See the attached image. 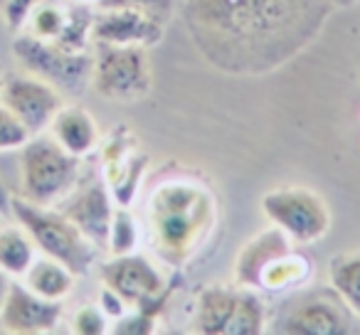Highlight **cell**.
I'll list each match as a JSON object with an SVG mask.
<instances>
[{"label": "cell", "instance_id": "f546056e", "mask_svg": "<svg viewBox=\"0 0 360 335\" xmlns=\"http://www.w3.org/2000/svg\"><path fill=\"white\" fill-rule=\"evenodd\" d=\"M0 215L8 217V220L13 217V195L8 192L6 183H3V178H0Z\"/></svg>", "mask_w": 360, "mask_h": 335}, {"label": "cell", "instance_id": "52a82bcc", "mask_svg": "<svg viewBox=\"0 0 360 335\" xmlns=\"http://www.w3.org/2000/svg\"><path fill=\"white\" fill-rule=\"evenodd\" d=\"M13 55L30 74L40 77L57 89L70 91V94L84 91L86 81H91V72H94V55L70 52L57 42L40 40L30 32L15 37Z\"/></svg>", "mask_w": 360, "mask_h": 335}, {"label": "cell", "instance_id": "8992f818", "mask_svg": "<svg viewBox=\"0 0 360 335\" xmlns=\"http://www.w3.org/2000/svg\"><path fill=\"white\" fill-rule=\"evenodd\" d=\"M264 303L250 286H207L198 298L195 330L202 335H259L264 330Z\"/></svg>", "mask_w": 360, "mask_h": 335}, {"label": "cell", "instance_id": "603a6c76", "mask_svg": "<svg viewBox=\"0 0 360 335\" xmlns=\"http://www.w3.org/2000/svg\"><path fill=\"white\" fill-rule=\"evenodd\" d=\"M139 242V227H136L134 217L129 215L126 207L114 210V220H111V230H109V249L114 256L119 254H131Z\"/></svg>", "mask_w": 360, "mask_h": 335}, {"label": "cell", "instance_id": "6da1fadb", "mask_svg": "<svg viewBox=\"0 0 360 335\" xmlns=\"http://www.w3.org/2000/svg\"><path fill=\"white\" fill-rule=\"evenodd\" d=\"M328 0H188L186 22L200 52L232 74H264L323 27Z\"/></svg>", "mask_w": 360, "mask_h": 335}, {"label": "cell", "instance_id": "d6986e66", "mask_svg": "<svg viewBox=\"0 0 360 335\" xmlns=\"http://www.w3.org/2000/svg\"><path fill=\"white\" fill-rule=\"evenodd\" d=\"M328 281L338 298L360 315V251L333 256L328 264Z\"/></svg>", "mask_w": 360, "mask_h": 335}, {"label": "cell", "instance_id": "4316f807", "mask_svg": "<svg viewBox=\"0 0 360 335\" xmlns=\"http://www.w3.org/2000/svg\"><path fill=\"white\" fill-rule=\"evenodd\" d=\"M40 3L42 0H3V18H6V25L11 27L13 32H18Z\"/></svg>", "mask_w": 360, "mask_h": 335}, {"label": "cell", "instance_id": "9a60e30c", "mask_svg": "<svg viewBox=\"0 0 360 335\" xmlns=\"http://www.w3.org/2000/svg\"><path fill=\"white\" fill-rule=\"evenodd\" d=\"M60 212L67 220L75 222V227L96 247L109 244V230L111 220H114V207H111V195L109 188L101 178L86 183L84 188L75 192V197L67 200L65 207H60Z\"/></svg>", "mask_w": 360, "mask_h": 335}, {"label": "cell", "instance_id": "9c48e42d", "mask_svg": "<svg viewBox=\"0 0 360 335\" xmlns=\"http://www.w3.org/2000/svg\"><path fill=\"white\" fill-rule=\"evenodd\" d=\"M262 212L274 227H279L289 239L311 244L326 237L330 215L319 192L309 188H276L262 197Z\"/></svg>", "mask_w": 360, "mask_h": 335}, {"label": "cell", "instance_id": "ffe728a7", "mask_svg": "<svg viewBox=\"0 0 360 335\" xmlns=\"http://www.w3.org/2000/svg\"><path fill=\"white\" fill-rule=\"evenodd\" d=\"M35 261V244L27 232L18 227H3L0 230V269L8 274L22 276Z\"/></svg>", "mask_w": 360, "mask_h": 335}, {"label": "cell", "instance_id": "7c38bea8", "mask_svg": "<svg viewBox=\"0 0 360 335\" xmlns=\"http://www.w3.org/2000/svg\"><path fill=\"white\" fill-rule=\"evenodd\" d=\"M101 160H104V183L109 192L121 202V207H129L148 165V155L139 148L129 126H116L114 133L106 138Z\"/></svg>", "mask_w": 360, "mask_h": 335}, {"label": "cell", "instance_id": "4fadbf2b", "mask_svg": "<svg viewBox=\"0 0 360 335\" xmlns=\"http://www.w3.org/2000/svg\"><path fill=\"white\" fill-rule=\"evenodd\" d=\"M91 22V40L104 45L153 47L163 40V22L136 8H96Z\"/></svg>", "mask_w": 360, "mask_h": 335}, {"label": "cell", "instance_id": "8fae6325", "mask_svg": "<svg viewBox=\"0 0 360 335\" xmlns=\"http://www.w3.org/2000/svg\"><path fill=\"white\" fill-rule=\"evenodd\" d=\"M0 104H6L18 119L25 124L32 136L52 124L55 114L62 109V94L57 86L40 77H11L0 84Z\"/></svg>", "mask_w": 360, "mask_h": 335}, {"label": "cell", "instance_id": "83f0119b", "mask_svg": "<svg viewBox=\"0 0 360 335\" xmlns=\"http://www.w3.org/2000/svg\"><path fill=\"white\" fill-rule=\"evenodd\" d=\"M175 6V0H101L99 8H136V11L150 13L158 18L160 13H168Z\"/></svg>", "mask_w": 360, "mask_h": 335}, {"label": "cell", "instance_id": "484cf974", "mask_svg": "<svg viewBox=\"0 0 360 335\" xmlns=\"http://www.w3.org/2000/svg\"><path fill=\"white\" fill-rule=\"evenodd\" d=\"M75 333L82 335H101L106 330V313L96 306H84L75 315Z\"/></svg>", "mask_w": 360, "mask_h": 335}, {"label": "cell", "instance_id": "f1b7e54d", "mask_svg": "<svg viewBox=\"0 0 360 335\" xmlns=\"http://www.w3.org/2000/svg\"><path fill=\"white\" fill-rule=\"evenodd\" d=\"M99 308L104 310L106 315H111V318H121L129 306L124 303V298H121L119 294H114L109 286H104V291H101V306H99Z\"/></svg>", "mask_w": 360, "mask_h": 335}, {"label": "cell", "instance_id": "44dd1931", "mask_svg": "<svg viewBox=\"0 0 360 335\" xmlns=\"http://www.w3.org/2000/svg\"><path fill=\"white\" fill-rule=\"evenodd\" d=\"M91 22H94V13L89 11V6L79 3L77 8H67L65 25L55 42L70 52H86V45L91 40Z\"/></svg>", "mask_w": 360, "mask_h": 335}, {"label": "cell", "instance_id": "30bf717a", "mask_svg": "<svg viewBox=\"0 0 360 335\" xmlns=\"http://www.w3.org/2000/svg\"><path fill=\"white\" fill-rule=\"evenodd\" d=\"M104 286L124 298L129 308H139L146 315H158L168 301V289L160 271L146 256L119 254L99 266Z\"/></svg>", "mask_w": 360, "mask_h": 335}, {"label": "cell", "instance_id": "ac0fdd59", "mask_svg": "<svg viewBox=\"0 0 360 335\" xmlns=\"http://www.w3.org/2000/svg\"><path fill=\"white\" fill-rule=\"evenodd\" d=\"M22 279H25L27 289L50 301L67 298L75 289V274L67 266H62L60 261L50 259V256L32 261L30 269L22 274Z\"/></svg>", "mask_w": 360, "mask_h": 335}, {"label": "cell", "instance_id": "cb8c5ba5", "mask_svg": "<svg viewBox=\"0 0 360 335\" xmlns=\"http://www.w3.org/2000/svg\"><path fill=\"white\" fill-rule=\"evenodd\" d=\"M30 138L32 133L25 129V124L6 104H0V150L22 148Z\"/></svg>", "mask_w": 360, "mask_h": 335}, {"label": "cell", "instance_id": "277c9868", "mask_svg": "<svg viewBox=\"0 0 360 335\" xmlns=\"http://www.w3.org/2000/svg\"><path fill=\"white\" fill-rule=\"evenodd\" d=\"M309 274V261L291 251V239L279 227L255 237L237 256V281L250 289L284 291Z\"/></svg>", "mask_w": 360, "mask_h": 335}, {"label": "cell", "instance_id": "e0dca14e", "mask_svg": "<svg viewBox=\"0 0 360 335\" xmlns=\"http://www.w3.org/2000/svg\"><path fill=\"white\" fill-rule=\"evenodd\" d=\"M50 129L57 143L77 158L94 150L101 140L99 126L89 116V111H84L82 106H62L52 119Z\"/></svg>", "mask_w": 360, "mask_h": 335}, {"label": "cell", "instance_id": "5bb4252c", "mask_svg": "<svg viewBox=\"0 0 360 335\" xmlns=\"http://www.w3.org/2000/svg\"><path fill=\"white\" fill-rule=\"evenodd\" d=\"M62 320V301L42 298L25 284H13L8 289L6 303L0 310V325L8 333L35 335L52 333Z\"/></svg>", "mask_w": 360, "mask_h": 335}, {"label": "cell", "instance_id": "7402d4cb", "mask_svg": "<svg viewBox=\"0 0 360 335\" xmlns=\"http://www.w3.org/2000/svg\"><path fill=\"white\" fill-rule=\"evenodd\" d=\"M65 18H67V8H57V6H52V3H45V0H42L40 6L30 13V18H27L30 35L40 37V40L55 42L57 35L62 32Z\"/></svg>", "mask_w": 360, "mask_h": 335}, {"label": "cell", "instance_id": "d4e9b609", "mask_svg": "<svg viewBox=\"0 0 360 335\" xmlns=\"http://www.w3.org/2000/svg\"><path fill=\"white\" fill-rule=\"evenodd\" d=\"M153 325H155L153 315H146L143 310L134 308L131 313L126 310L121 318H116V328L111 330V333H116V335H148L155 330Z\"/></svg>", "mask_w": 360, "mask_h": 335}, {"label": "cell", "instance_id": "3957f363", "mask_svg": "<svg viewBox=\"0 0 360 335\" xmlns=\"http://www.w3.org/2000/svg\"><path fill=\"white\" fill-rule=\"evenodd\" d=\"M13 220L27 232L32 244L45 256L60 261L75 276L89 274L96 259V247L62 212L35 205L25 197H13Z\"/></svg>", "mask_w": 360, "mask_h": 335}, {"label": "cell", "instance_id": "7a4b0ae2", "mask_svg": "<svg viewBox=\"0 0 360 335\" xmlns=\"http://www.w3.org/2000/svg\"><path fill=\"white\" fill-rule=\"evenodd\" d=\"M215 220V197L195 180H165L148 197L150 242L155 254L173 266L198 254Z\"/></svg>", "mask_w": 360, "mask_h": 335}, {"label": "cell", "instance_id": "d6a6232c", "mask_svg": "<svg viewBox=\"0 0 360 335\" xmlns=\"http://www.w3.org/2000/svg\"><path fill=\"white\" fill-rule=\"evenodd\" d=\"M82 6H94V8H99L101 6V0H79Z\"/></svg>", "mask_w": 360, "mask_h": 335}, {"label": "cell", "instance_id": "5b68a950", "mask_svg": "<svg viewBox=\"0 0 360 335\" xmlns=\"http://www.w3.org/2000/svg\"><path fill=\"white\" fill-rule=\"evenodd\" d=\"M22 197L52 207L75 190L79 180V158L55 138L32 136L22 145Z\"/></svg>", "mask_w": 360, "mask_h": 335}, {"label": "cell", "instance_id": "1f68e13d", "mask_svg": "<svg viewBox=\"0 0 360 335\" xmlns=\"http://www.w3.org/2000/svg\"><path fill=\"white\" fill-rule=\"evenodd\" d=\"M328 3H333V6H340V8H350V6H355L358 0H328Z\"/></svg>", "mask_w": 360, "mask_h": 335}, {"label": "cell", "instance_id": "4dcf8cb0", "mask_svg": "<svg viewBox=\"0 0 360 335\" xmlns=\"http://www.w3.org/2000/svg\"><path fill=\"white\" fill-rule=\"evenodd\" d=\"M8 289H11V279H8V271L0 269V310H3V303H6Z\"/></svg>", "mask_w": 360, "mask_h": 335}, {"label": "cell", "instance_id": "ba28073f", "mask_svg": "<svg viewBox=\"0 0 360 335\" xmlns=\"http://www.w3.org/2000/svg\"><path fill=\"white\" fill-rule=\"evenodd\" d=\"M94 81L99 96L111 101H136L150 91V65L146 47L96 42Z\"/></svg>", "mask_w": 360, "mask_h": 335}, {"label": "cell", "instance_id": "2e32d148", "mask_svg": "<svg viewBox=\"0 0 360 335\" xmlns=\"http://www.w3.org/2000/svg\"><path fill=\"white\" fill-rule=\"evenodd\" d=\"M279 330L289 335H345L348 318L330 301H306L286 313Z\"/></svg>", "mask_w": 360, "mask_h": 335}]
</instances>
